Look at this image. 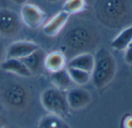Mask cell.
Listing matches in <instances>:
<instances>
[{
	"instance_id": "cell-16",
	"label": "cell",
	"mask_w": 132,
	"mask_h": 128,
	"mask_svg": "<svg viewBox=\"0 0 132 128\" xmlns=\"http://www.w3.org/2000/svg\"><path fill=\"white\" fill-rule=\"evenodd\" d=\"M50 79L55 88L62 91L69 89L72 83V81L66 68L54 72H51Z\"/></svg>"
},
{
	"instance_id": "cell-12",
	"label": "cell",
	"mask_w": 132,
	"mask_h": 128,
	"mask_svg": "<svg viewBox=\"0 0 132 128\" xmlns=\"http://www.w3.org/2000/svg\"><path fill=\"white\" fill-rule=\"evenodd\" d=\"M45 57L46 55L44 51L39 47L38 49H37L29 55L21 58L20 60L24 63V65L34 75L41 69L42 66L44 65Z\"/></svg>"
},
{
	"instance_id": "cell-5",
	"label": "cell",
	"mask_w": 132,
	"mask_h": 128,
	"mask_svg": "<svg viewBox=\"0 0 132 128\" xmlns=\"http://www.w3.org/2000/svg\"><path fill=\"white\" fill-rule=\"evenodd\" d=\"M5 104L15 110H23L29 104L30 96L27 89L19 83L9 84L2 94Z\"/></svg>"
},
{
	"instance_id": "cell-15",
	"label": "cell",
	"mask_w": 132,
	"mask_h": 128,
	"mask_svg": "<svg viewBox=\"0 0 132 128\" xmlns=\"http://www.w3.org/2000/svg\"><path fill=\"white\" fill-rule=\"evenodd\" d=\"M132 42V25L122 29L120 33L111 40L110 47L117 50H124Z\"/></svg>"
},
{
	"instance_id": "cell-11",
	"label": "cell",
	"mask_w": 132,
	"mask_h": 128,
	"mask_svg": "<svg viewBox=\"0 0 132 128\" xmlns=\"http://www.w3.org/2000/svg\"><path fill=\"white\" fill-rule=\"evenodd\" d=\"M0 66L3 71L16 75L20 77L30 78L33 75V74L20 59L6 58L5 61L1 62Z\"/></svg>"
},
{
	"instance_id": "cell-20",
	"label": "cell",
	"mask_w": 132,
	"mask_h": 128,
	"mask_svg": "<svg viewBox=\"0 0 132 128\" xmlns=\"http://www.w3.org/2000/svg\"><path fill=\"white\" fill-rule=\"evenodd\" d=\"M124 61L127 64L132 65V42L124 50Z\"/></svg>"
},
{
	"instance_id": "cell-14",
	"label": "cell",
	"mask_w": 132,
	"mask_h": 128,
	"mask_svg": "<svg viewBox=\"0 0 132 128\" xmlns=\"http://www.w3.org/2000/svg\"><path fill=\"white\" fill-rule=\"evenodd\" d=\"M66 57L61 51H54L45 57L44 65L51 72H54L64 69L66 66Z\"/></svg>"
},
{
	"instance_id": "cell-7",
	"label": "cell",
	"mask_w": 132,
	"mask_h": 128,
	"mask_svg": "<svg viewBox=\"0 0 132 128\" xmlns=\"http://www.w3.org/2000/svg\"><path fill=\"white\" fill-rule=\"evenodd\" d=\"M47 14L39 6L26 3L20 10V20L29 28L37 30L44 24Z\"/></svg>"
},
{
	"instance_id": "cell-3",
	"label": "cell",
	"mask_w": 132,
	"mask_h": 128,
	"mask_svg": "<svg viewBox=\"0 0 132 128\" xmlns=\"http://www.w3.org/2000/svg\"><path fill=\"white\" fill-rule=\"evenodd\" d=\"M117 72V63L112 54L105 47L100 48L94 55V65L91 72V80L97 89L108 86Z\"/></svg>"
},
{
	"instance_id": "cell-19",
	"label": "cell",
	"mask_w": 132,
	"mask_h": 128,
	"mask_svg": "<svg viewBox=\"0 0 132 128\" xmlns=\"http://www.w3.org/2000/svg\"><path fill=\"white\" fill-rule=\"evenodd\" d=\"M68 72L72 81V82L79 85L83 86L87 84L91 80V73L74 68L67 67Z\"/></svg>"
},
{
	"instance_id": "cell-2",
	"label": "cell",
	"mask_w": 132,
	"mask_h": 128,
	"mask_svg": "<svg viewBox=\"0 0 132 128\" xmlns=\"http://www.w3.org/2000/svg\"><path fill=\"white\" fill-rule=\"evenodd\" d=\"M100 37L96 28L86 22L71 27L64 35L62 44L66 50L75 55L89 53L100 43Z\"/></svg>"
},
{
	"instance_id": "cell-23",
	"label": "cell",
	"mask_w": 132,
	"mask_h": 128,
	"mask_svg": "<svg viewBox=\"0 0 132 128\" xmlns=\"http://www.w3.org/2000/svg\"><path fill=\"white\" fill-rule=\"evenodd\" d=\"M3 54H4V45L1 41H0V64L2 62Z\"/></svg>"
},
{
	"instance_id": "cell-10",
	"label": "cell",
	"mask_w": 132,
	"mask_h": 128,
	"mask_svg": "<svg viewBox=\"0 0 132 128\" xmlns=\"http://www.w3.org/2000/svg\"><path fill=\"white\" fill-rule=\"evenodd\" d=\"M69 14L64 11H60L49 20L43 26L44 33L50 37L57 36L69 21Z\"/></svg>"
},
{
	"instance_id": "cell-17",
	"label": "cell",
	"mask_w": 132,
	"mask_h": 128,
	"mask_svg": "<svg viewBox=\"0 0 132 128\" xmlns=\"http://www.w3.org/2000/svg\"><path fill=\"white\" fill-rule=\"evenodd\" d=\"M37 128H71L65 120L55 114L49 113L43 117L38 122Z\"/></svg>"
},
{
	"instance_id": "cell-4",
	"label": "cell",
	"mask_w": 132,
	"mask_h": 128,
	"mask_svg": "<svg viewBox=\"0 0 132 128\" xmlns=\"http://www.w3.org/2000/svg\"><path fill=\"white\" fill-rule=\"evenodd\" d=\"M40 103L49 113L57 115L62 118L69 114V107L64 91L57 88H49L43 91Z\"/></svg>"
},
{
	"instance_id": "cell-18",
	"label": "cell",
	"mask_w": 132,
	"mask_h": 128,
	"mask_svg": "<svg viewBox=\"0 0 132 128\" xmlns=\"http://www.w3.org/2000/svg\"><path fill=\"white\" fill-rule=\"evenodd\" d=\"M87 8L86 0H65L63 4V11L71 14H78L84 12Z\"/></svg>"
},
{
	"instance_id": "cell-26",
	"label": "cell",
	"mask_w": 132,
	"mask_h": 128,
	"mask_svg": "<svg viewBox=\"0 0 132 128\" xmlns=\"http://www.w3.org/2000/svg\"><path fill=\"white\" fill-rule=\"evenodd\" d=\"M3 128H18V127H15V126H9L7 125V126H4V127H3Z\"/></svg>"
},
{
	"instance_id": "cell-24",
	"label": "cell",
	"mask_w": 132,
	"mask_h": 128,
	"mask_svg": "<svg viewBox=\"0 0 132 128\" xmlns=\"http://www.w3.org/2000/svg\"><path fill=\"white\" fill-rule=\"evenodd\" d=\"M28 0H12V2L14 3L16 5H19V6H23L24 4H26L27 3Z\"/></svg>"
},
{
	"instance_id": "cell-13",
	"label": "cell",
	"mask_w": 132,
	"mask_h": 128,
	"mask_svg": "<svg viewBox=\"0 0 132 128\" xmlns=\"http://www.w3.org/2000/svg\"><path fill=\"white\" fill-rule=\"evenodd\" d=\"M94 65V56L90 53H82L72 57L67 64V67L92 72Z\"/></svg>"
},
{
	"instance_id": "cell-9",
	"label": "cell",
	"mask_w": 132,
	"mask_h": 128,
	"mask_svg": "<svg viewBox=\"0 0 132 128\" xmlns=\"http://www.w3.org/2000/svg\"><path fill=\"white\" fill-rule=\"evenodd\" d=\"M38 48L39 46L34 42L28 40H18L12 43L8 47L6 50V57L21 59Z\"/></svg>"
},
{
	"instance_id": "cell-21",
	"label": "cell",
	"mask_w": 132,
	"mask_h": 128,
	"mask_svg": "<svg viewBox=\"0 0 132 128\" xmlns=\"http://www.w3.org/2000/svg\"><path fill=\"white\" fill-rule=\"evenodd\" d=\"M123 128H132V116H129L123 120Z\"/></svg>"
},
{
	"instance_id": "cell-1",
	"label": "cell",
	"mask_w": 132,
	"mask_h": 128,
	"mask_svg": "<svg viewBox=\"0 0 132 128\" xmlns=\"http://www.w3.org/2000/svg\"><path fill=\"white\" fill-rule=\"evenodd\" d=\"M93 10L99 23L110 29H123L131 20L129 0H95Z\"/></svg>"
},
{
	"instance_id": "cell-6",
	"label": "cell",
	"mask_w": 132,
	"mask_h": 128,
	"mask_svg": "<svg viewBox=\"0 0 132 128\" xmlns=\"http://www.w3.org/2000/svg\"><path fill=\"white\" fill-rule=\"evenodd\" d=\"M21 22L19 15L7 8H0V36L13 38L20 31Z\"/></svg>"
},
{
	"instance_id": "cell-8",
	"label": "cell",
	"mask_w": 132,
	"mask_h": 128,
	"mask_svg": "<svg viewBox=\"0 0 132 128\" xmlns=\"http://www.w3.org/2000/svg\"><path fill=\"white\" fill-rule=\"evenodd\" d=\"M65 94L69 109H83L86 107L92 101V96L89 92L82 88L70 89Z\"/></svg>"
},
{
	"instance_id": "cell-22",
	"label": "cell",
	"mask_w": 132,
	"mask_h": 128,
	"mask_svg": "<svg viewBox=\"0 0 132 128\" xmlns=\"http://www.w3.org/2000/svg\"><path fill=\"white\" fill-rule=\"evenodd\" d=\"M6 126H7V121L5 117L0 113V128H3Z\"/></svg>"
},
{
	"instance_id": "cell-25",
	"label": "cell",
	"mask_w": 132,
	"mask_h": 128,
	"mask_svg": "<svg viewBox=\"0 0 132 128\" xmlns=\"http://www.w3.org/2000/svg\"><path fill=\"white\" fill-rule=\"evenodd\" d=\"M46 1L50 3H56L61 1V0H46Z\"/></svg>"
}]
</instances>
